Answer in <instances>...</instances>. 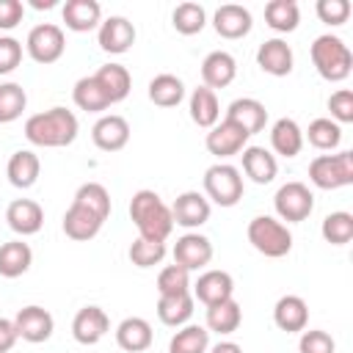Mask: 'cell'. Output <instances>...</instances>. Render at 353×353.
Returning <instances> with one entry per match:
<instances>
[{"label": "cell", "instance_id": "obj_1", "mask_svg": "<svg viewBox=\"0 0 353 353\" xmlns=\"http://www.w3.org/2000/svg\"><path fill=\"white\" fill-rule=\"evenodd\" d=\"M77 116L66 108H50L44 113H33L25 121V138L33 146H44V149H58V146H69L77 138Z\"/></svg>", "mask_w": 353, "mask_h": 353}, {"label": "cell", "instance_id": "obj_2", "mask_svg": "<svg viewBox=\"0 0 353 353\" xmlns=\"http://www.w3.org/2000/svg\"><path fill=\"white\" fill-rule=\"evenodd\" d=\"M130 218L138 229V237L160 240L165 243L174 232V215L171 207L154 193V190H138L130 199Z\"/></svg>", "mask_w": 353, "mask_h": 353}, {"label": "cell", "instance_id": "obj_3", "mask_svg": "<svg viewBox=\"0 0 353 353\" xmlns=\"http://www.w3.org/2000/svg\"><path fill=\"white\" fill-rule=\"evenodd\" d=\"M312 63L323 80L342 83L353 69V52L347 50V44L339 36L323 33L312 44Z\"/></svg>", "mask_w": 353, "mask_h": 353}, {"label": "cell", "instance_id": "obj_4", "mask_svg": "<svg viewBox=\"0 0 353 353\" xmlns=\"http://www.w3.org/2000/svg\"><path fill=\"white\" fill-rule=\"evenodd\" d=\"M248 243L262 254V256H270V259H279V256H287L290 248H292V234L290 229L273 218V215H256L251 218L248 223Z\"/></svg>", "mask_w": 353, "mask_h": 353}, {"label": "cell", "instance_id": "obj_5", "mask_svg": "<svg viewBox=\"0 0 353 353\" xmlns=\"http://www.w3.org/2000/svg\"><path fill=\"white\" fill-rule=\"evenodd\" d=\"M309 179L320 190H336L353 185V152L317 154L309 163Z\"/></svg>", "mask_w": 353, "mask_h": 353}, {"label": "cell", "instance_id": "obj_6", "mask_svg": "<svg viewBox=\"0 0 353 353\" xmlns=\"http://www.w3.org/2000/svg\"><path fill=\"white\" fill-rule=\"evenodd\" d=\"M204 196L218 207H234L243 199V176L240 168L229 163H215L204 171Z\"/></svg>", "mask_w": 353, "mask_h": 353}, {"label": "cell", "instance_id": "obj_7", "mask_svg": "<svg viewBox=\"0 0 353 353\" xmlns=\"http://www.w3.org/2000/svg\"><path fill=\"white\" fill-rule=\"evenodd\" d=\"M273 207H276L279 221L301 223V221H306L312 215L314 196L303 182H284L273 196Z\"/></svg>", "mask_w": 353, "mask_h": 353}, {"label": "cell", "instance_id": "obj_8", "mask_svg": "<svg viewBox=\"0 0 353 353\" xmlns=\"http://www.w3.org/2000/svg\"><path fill=\"white\" fill-rule=\"evenodd\" d=\"M25 50L36 63H55L66 50V36L58 25L41 22V25L30 28V33L25 39Z\"/></svg>", "mask_w": 353, "mask_h": 353}, {"label": "cell", "instance_id": "obj_9", "mask_svg": "<svg viewBox=\"0 0 353 353\" xmlns=\"http://www.w3.org/2000/svg\"><path fill=\"white\" fill-rule=\"evenodd\" d=\"M248 138H251V135H248L245 130H240V127L232 124L229 119H221L215 127H210V132H207V138H204V146H207L210 154L226 160V157L240 154V152L248 146Z\"/></svg>", "mask_w": 353, "mask_h": 353}, {"label": "cell", "instance_id": "obj_10", "mask_svg": "<svg viewBox=\"0 0 353 353\" xmlns=\"http://www.w3.org/2000/svg\"><path fill=\"white\" fill-rule=\"evenodd\" d=\"M14 328H17V336H19V339L39 345V342H47V339L52 336L55 320H52V314H50L44 306L30 303V306H22V309L17 312Z\"/></svg>", "mask_w": 353, "mask_h": 353}, {"label": "cell", "instance_id": "obj_11", "mask_svg": "<svg viewBox=\"0 0 353 353\" xmlns=\"http://www.w3.org/2000/svg\"><path fill=\"white\" fill-rule=\"evenodd\" d=\"M210 201L204 193L199 190H185L176 196V201L171 204V215H174V223L176 226H185V229H199L210 221Z\"/></svg>", "mask_w": 353, "mask_h": 353}, {"label": "cell", "instance_id": "obj_12", "mask_svg": "<svg viewBox=\"0 0 353 353\" xmlns=\"http://www.w3.org/2000/svg\"><path fill=\"white\" fill-rule=\"evenodd\" d=\"M210 259H212V243H210V237H204L199 232L182 234L176 240V245H174V262L182 265L188 273L207 268Z\"/></svg>", "mask_w": 353, "mask_h": 353}, {"label": "cell", "instance_id": "obj_13", "mask_svg": "<svg viewBox=\"0 0 353 353\" xmlns=\"http://www.w3.org/2000/svg\"><path fill=\"white\" fill-rule=\"evenodd\" d=\"M97 41L105 52L121 55L135 44V25L127 17H108L97 30Z\"/></svg>", "mask_w": 353, "mask_h": 353}, {"label": "cell", "instance_id": "obj_14", "mask_svg": "<svg viewBox=\"0 0 353 353\" xmlns=\"http://www.w3.org/2000/svg\"><path fill=\"white\" fill-rule=\"evenodd\" d=\"M91 141L102 152H119V149H124L130 143V124H127V119L124 116H116V113L102 116L91 127Z\"/></svg>", "mask_w": 353, "mask_h": 353}, {"label": "cell", "instance_id": "obj_15", "mask_svg": "<svg viewBox=\"0 0 353 353\" xmlns=\"http://www.w3.org/2000/svg\"><path fill=\"white\" fill-rule=\"evenodd\" d=\"M110 331V320L99 306H83L72 320V336L80 345H97Z\"/></svg>", "mask_w": 353, "mask_h": 353}, {"label": "cell", "instance_id": "obj_16", "mask_svg": "<svg viewBox=\"0 0 353 353\" xmlns=\"http://www.w3.org/2000/svg\"><path fill=\"white\" fill-rule=\"evenodd\" d=\"M256 63L262 72H268L273 77H287L292 72V63H295L292 47L284 39H268L256 50Z\"/></svg>", "mask_w": 353, "mask_h": 353}, {"label": "cell", "instance_id": "obj_17", "mask_svg": "<svg viewBox=\"0 0 353 353\" xmlns=\"http://www.w3.org/2000/svg\"><path fill=\"white\" fill-rule=\"evenodd\" d=\"M234 295V279L226 273V270H204L199 279H196V287H193V301H201L204 306H212V303H221L226 298Z\"/></svg>", "mask_w": 353, "mask_h": 353}, {"label": "cell", "instance_id": "obj_18", "mask_svg": "<svg viewBox=\"0 0 353 353\" xmlns=\"http://www.w3.org/2000/svg\"><path fill=\"white\" fill-rule=\"evenodd\" d=\"M223 119H229L232 124H237V127L245 130L248 135H256V132L265 130L268 110H265V105H262L259 99H254V97H240V99H234V102L226 108V116H223Z\"/></svg>", "mask_w": 353, "mask_h": 353}, {"label": "cell", "instance_id": "obj_19", "mask_svg": "<svg viewBox=\"0 0 353 353\" xmlns=\"http://www.w3.org/2000/svg\"><path fill=\"white\" fill-rule=\"evenodd\" d=\"M6 221L17 234L28 237V234H36L44 226V210L33 199H14L6 210Z\"/></svg>", "mask_w": 353, "mask_h": 353}, {"label": "cell", "instance_id": "obj_20", "mask_svg": "<svg viewBox=\"0 0 353 353\" xmlns=\"http://www.w3.org/2000/svg\"><path fill=\"white\" fill-rule=\"evenodd\" d=\"M234 74H237V61H234V55L226 52V50H215V52H210V55L201 61V80H204V85H207L210 91L226 88V85L234 80Z\"/></svg>", "mask_w": 353, "mask_h": 353}, {"label": "cell", "instance_id": "obj_21", "mask_svg": "<svg viewBox=\"0 0 353 353\" xmlns=\"http://www.w3.org/2000/svg\"><path fill=\"white\" fill-rule=\"evenodd\" d=\"M273 323L287 331V334H298V331H306V323H309V306L301 295H281L273 306Z\"/></svg>", "mask_w": 353, "mask_h": 353}, {"label": "cell", "instance_id": "obj_22", "mask_svg": "<svg viewBox=\"0 0 353 353\" xmlns=\"http://www.w3.org/2000/svg\"><path fill=\"white\" fill-rule=\"evenodd\" d=\"M152 325L149 320L143 317H124L119 325H116V345L127 353H143L152 347Z\"/></svg>", "mask_w": 353, "mask_h": 353}, {"label": "cell", "instance_id": "obj_23", "mask_svg": "<svg viewBox=\"0 0 353 353\" xmlns=\"http://www.w3.org/2000/svg\"><path fill=\"white\" fill-rule=\"evenodd\" d=\"M61 11L66 28L74 33H88L102 25V6L97 0H66Z\"/></svg>", "mask_w": 353, "mask_h": 353}, {"label": "cell", "instance_id": "obj_24", "mask_svg": "<svg viewBox=\"0 0 353 353\" xmlns=\"http://www.w3.org/2000/svg\"><path fill=\"white\" fill-rule=\"evenodd\" d=\"M251 25H254L251 22V11L243 8V6H237V3L221 6L215 11V17H212V28L223 39H243L251 30Z\"/></svg>", "mask_w": 353, "mask_h": 353}, {"label": "cell", "instance_id": "obj_25", "mask_svg": "<svg viewBox=\"0 0 353 353\" xmlns=\"http://www.w3.org/2000/svg\"><path fill=\"white\" fill-rule=\"evenodd\" d=\"M39 174H41V160H39V154L30 152V149L14 152V154L8 157V163H6V176H8V182H11L14 188H22V190L33 188L36 179H39Z\"/></svg>", "mask_w": 353, "mask_h": 353}, {"label": "cell", "instance_id": "obj_26", "mask_svg": "<svg viewBox=\"0 0 353 353\" xmlns=\"http://www.w3.org/2000/svg\"><path fill=\"white\" fill-rule=\"evenodd\" d=\"M240 157H243V171L251 182L268 185V182L276 179L279 163H276V154H270L265 146H245Z\"/></svg>", "mask_w": 353, "mask_h": 353}, {"label": "cell", "instance_id": "obj_27", "mask_svg": "<svg viewBox=\"0 0 353 353\" xmlns=\"http://www.w3.org/2000/svg\"><path fill=\"white\" fill-rule=\"evenodd\" d=\"M102 223H105V221H102L99 215L88 212L85 207H80V204H74V201H72L69 210L63 212V234L72 237V240H77V243L97 237L99 229H102Z\"/></svg>", "mask_w": 353, "mask_h": 353}, {"label": "cell", "instance_id": "obj_28", "mask_svg": "<svg viewBox=\"0 0 353 353\" xmlns=\"http://www.w3.org/2000/svg\"><path fill=\"white\" fill-rule=\"evenodd\" d=\"M157 317L163 325L182 328L193 317V295L190 292H176V295H160L157 298Z\"/></svg>", "mask_w": 353, "mask_h": 353}, {"label": "cell", "instance_id": "obj_29", "mask_svg": "<svg viewBox=\"0 0 353 353\" xmlns=\"http://www.w3.org/2000/svg\"><path fill=\"white\" fill-rule=\"evenodd\" d=\"M94 77H97V83L102 85V91L108 94L110 105L127 99V94H130V88H132V77H130L127 66H121V63H105V66H99V69L94 72Z\"/></svg>", "mask_w": 353, "mask_h": 353}, {"label": "cell", "instance_id": "obj_30", "mask_svg": "<svg viewBox=\"0 0 353 353\" xmlns=\"http://www.w3.org/2000/svg\"><path fill=\"white\" fill-rule=\"evenodd\" d=\"M270 146L281 157L301 154V149H303V130L298 127V121L295 119H287V116L279 119L273 124V130H270Z\"/></svg>", "mask_w": 353, "mask_h": 353}, {"label": "cell", "instance_id": "obj_31", "mask_svg": "<svg viewBox=\"0 0 353 353\" xmlns=\"http://www.w3.org/2000/svg\"><path fill=\"white\" fill-rule=\"evenodd\" d=\"M240 323H243V309L234 298H226L221 303L207 306V325H204L207 331L226 336V334H234L240 328Z\"/></svg>", "mask_w": 353, "mask_h": 353}, {"label": "cell", "instance_id": "obj_32", "mask_svg": "<svg viewBox=\"0 0 353 353\" xmlns=\"http://www.w3.org/2000/svg\"><path fill=\"white\" fill-rule=\"evenodd\" d=\"M188 108H190V119H193V124H199V127H204V130H210V127H215V124L221 121V105H218V97H215V91H210L207 85L193 88Z\"/></svg>", "mask_w": 353, "mask_h": 353}, {"label": "cell", "instance_id": "obj_33", "mask_svg": "<svg viewBox=\"0 0 353 353\" xmlns=\"http://www.w3.org/2000/svg\"><path fill=\"white\" fill-rule=\"evenodd\" d=\"M30 265H33V251L28 243L8 240L0 245V276L3 279H17V276L28 273Z\"/></svg>", "mask_w": 353, "mask_h": 353}, {"label": "cell", "instance_id": "obj_34", "mask_svg": "<svg viewBox=\"0 0 353 353\" xmlns=\"http://www.w3.org/2000/svg\"><path fill=\"white\" fill-rule=\"evenodd\" d=\"M72 99H74V105H77L80 110H85V113H102V110L110 108V99H108V94L102 91V85L97 83L94 74L80 77V80L74 83Z\"/></svg>", "mask_w": 353, "mask_h": 353}, {"label": "cell", "instance_id": "obj_35", "mask_svg": "<svg viewBox=\"0 0 353 353\" xmlns=\"http://www.w3.org/2000/svg\"><path fill=\"white\" fill-rule=\"evenodd\" d=\"M149 99L160 108H176L185 99V83L176 74H157L149 80Z\"/></svg>", "mask_w": 353, "mask_h": 353}, {"label": "cell", "instance_id": "obj_36", "mask_svg": "<svg viewBox=\"0 0 353 353\" xmlns=\"http://www.w3.org/2000/svg\"><path fill=\"white\" fill-rule=\"evenodd\" d=\"M265 22L276 33H292L301 22V8L295 0H270L265 6Z\"/></svg>", "mask_w": 353, "mask_h": 353}, {"label": "cell", "instance_id": "obj_37", "mask_svg": "<svg viewBox=\"0 0 353 353\" xmlns=\"http://www.w3.org/2000/svg\"><path fill=\"white\" fill-rule=\"evenodd\" d=\"M210 350V331L204 325H182L171 342H168V353H207Z\"/></svg>", "mask_w": 353, "mask_h": 353}, {"label": "cell", "instance_id": "obj_38", "mask_svg": "<svg viewBox=\"0 0 353 353\" xmlns=\"http://www.w3.org/2000/svg\"><path fill=\"white\" fill-rule=\"evenodd\" d=\"M171 22H174L176 33H182V36H196V33H201L204 25H207V11H204V6L188 0V3H179V6L174 8Z\"/></svg>", "mask_w": 353, "mask_h": 353}, {"label": "cell", "instance_id": "obj_39", "mask_svg": "<svg viewBox=\"0 0 353 353\" xmlns=\"http://www.w3.org/2000/svg\"><path fill=\"white\" fill-rule=\"evenodd\" d=\"M72 201L80 204V207H85L88 212L99 215L102 221H108V215H110V193H108L105 185H99V182H85V185H80Z\"/></svg>", "mask_w": 353, "mask_h": 353}, {"label": "cell", "instance_id": "obj_40", "mask_svg": "<svg viewBox=\"0 0 353 353\" xmlns=\"http://www.w3.org/2000/svg\"><path fill=\"white\" fill-rule=\"evenodd\" d=\"M28 108V94L19 83H0V124H11Z\"/></svg>", "mask_w": 353, "mask_h": 353}, {"label": "cell", "instance_id": "obj_41", "mask_svg": "<svg viewBox=\"0 0 353 353\" xmlns=\"http://www.w3.org/2000/svg\"><path fill=\"white\" fill-rule=\"evenodd\" d=\"M303 138H309V143H312L314 149L331 152V149H336L339 141H342V127H339L336 121H331V119H314V121L309 124V130L303 132Z\"/></svg>", "mask_w": 353, "mask_h": 353}, {"label": "cell", "instance_id": "obj_42", "mask_svg": "<svg viewBox=\"0 0 353 353\" xmlns=\"http://www.w3.org/2000/svg\"><path fill=\"white\" fill-rule=\"evenodd\" d=\"M320 234L325 243L331 245H345L353 240V215L339 210V212H331L323 218V226H320Z\"/></svg>", "mask_w": 353, "mask_h": 353}, {"label": "cell", "instance_id": "obj_43", "mask_svg": "<svg viewBox=\"0 0 353 353\" xmlns=\"http://www.w3.org/2000/svg\"><path fill=\"white\" fill-rule=\"evenodd\" d=\"M130 262L135 268H154L163 262L165 256V243L160 240H146V237H135L132 245H130Z\"/></svg>", "mask_w": 353, "mask_h": 353}, {"label": "cell", "instance_id": "obj_44", "mask_svg": "<svg viewBox=\"0 0 353 353\" xmlns=\"http://www.w3.org/2000/svg\"><path fill=\"white\" fill-rule=\"evenodd\" d=\"M157 292L160 295H176V292H190V273L182 265H165L157 273Z\"/></svg>", "mask_w": 353, "mask_h": 353}, {"label": "cell", "instance_id": "obj_45", "mask_svg": "<svg viewBox=\"0 0 353 353\" xmlns=\"http://www.w3.org/2000/svg\"><path fill=\"white\" fill-rule=\"evenodd\" d=\"M298 350H301V353H334V350H336V342L331 339L328 331L309 328V331H301Z\"/></svg>", "mask_w": 353, "mask_h": 353}, {"label": "cell", "instance_id": "obj_46", "mask_svg": "<svg viewBox=\"0 0 353 353\" xmlns=\"http://www.w3.org/2000/svg\"><path fill=\"white\" fill-rule=\"evenodd\" d=\"M320 22L325 25H342L350 17V0H317L314 6Z\"/></svg>", "mask_w": 353, "mask_h": 353}, {"label": "cell", "instance_id": "obj_47", "mask_svg": "<svg viewBox=\"0 0 353 353\" xmlns=\"http://www.w3.org/2000/svg\"><path fill=\"white\" fill-rule=\"evenodd\" d=\"M328 110H331V121H336V124L353 121V91L350 88L334 91L328 97Z\"/></svg>", "mask_w": 353, "mask_h": 353}, {"label": "cell", "instance_id": "obj_48", "mask_svg": "<svg viewBox=\"0 0 353 353\" xmlns=\"http://www.w3.org/2000/svg\"><path fill=\"white\" fill-rule=\"evenodd\" d=\"M22 63V44L14 36H0V74L14 72Z\"/></svg>", "mask_w": 353, "mask_h": 353}, {"label": "cell", "instance_id": "obj_49", "mask_svg": "<svg viewBox=\"0 0 353 353\" xmlns=\"http://www.w3.org/2000/svg\"><path fill=\"white\" fill-rule=\"evenodd\" d=\"M25 6L22 0H0V30H11L22 22Z\"/></svg>", "mask_w": 353, "mask_h": 353}, {"label": "cell", "instance_id": "obj_50", "mask_svg": "<svg viewBox=\"0 0 353 353\" xmlns=\"http://www.w3.org/2000/svg\"><path fill=\"white\" fill-rule=\"evenodd\" d=\"M17 328H14V320H6L0 317V353H8L14 345H17Z\"/></svg>", "mask_w": 353, "mask_h": 353}, {"label": "cell", "instance_id": "obj_51", "mask_svg": "<svg viewBox=\"0 0 353 353\" xmlns=\"http://www.w3.org/2000/svg\"><path fill=\"white\" fill-rule=\"evenodd\" d=\"M207 353H243V347H240L237 342H229V339H226V342H218V345H212Z\"/></svg>", "mask_w": 353, "mask_h": 353}, {"label": "cell", "instance_id": "obj_52", "mask_svg": "<svg viewBox=\"0 0 353 353\" xmlns=\"http://www.w3.org/2000/svg\"><path fill=\"white\" fill-rule=\"evenodd\" d=\"M55 0H33V8H52Z\"/></svg>", "mask_w": 353, "mask_h": 353}]
</instances>
